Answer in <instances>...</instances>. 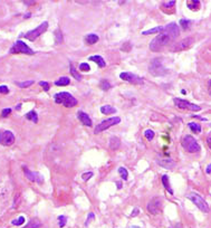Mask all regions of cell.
<instances>
[{
	"mask_svg": "<svg viewBox=\"0 0 211 228\" xmlns=\"http://www.w3.org/2000/svg\"><path fill=\"white\" fill-rule=\"evenodd\" d=\"M0 93H1V94H8V93H9V88H8V86H6V85H1V86H0Z\"/></svg>",
	"mask_w": 211,
	"mask_h": 228,
	"instance_id": "60d3db41",
	"label": "cell"
},
{
	"mask_svg": "<svg viewBox=\"0 0 211 228\" xmlns=\"http://www.w3.org/2000/svg\"><path fill=\"white\" fill-rule=\"evenodd\" d=\"M10 113H11V109H4L2 112H1V116L2 118H7Z\"/></svg>",
	"mask_w": 211,
	"mask_h": 228,
	"instance_id": "ab89813d",
	"label": "cell"
},
{
	"mask_svg": "<svg viewBox=\"0 0 211 228\" xmlns=\"http://www.w3.org/2000/svg\"><path fill=\"white\" fill-rule=\"evenodd\" d=\"M117 188H118V189H121V188H122V185H121V182H117Z\"/></svg>",
	"mask_w": 211,
	"mask_h": 228,
	"instance_id": "f907efd6",
	"label": "cell"
},
{
	"mask_svg": "<svg viewBox=\"0 0 211 228\" xmlns=\"http://www.w3.org/2000/svg\"><path fill=\"white\" fill-rule=\"evenodd\" d=\"M207 143H208V146H209V148L211 149V135H209L207 138Z\"/></svg>",
	"mask_w": 211,
	"mask_h": 228,
	"instance_id": "f6af8a7d",
	"label": "cell"
},
{
	"mask_svg": "<svg viewBox=\"0 0 211 228\" xmlns=\"http://www.w3.org/2000/svg\"><path fill=\"white\" fill-rule=\"evenodd\" d=\"M144 137L146 139H148V141H151V140H153V138H154V131H152V130H145V132H144Z\"/></svg>",
	"mask_w": 211,
	"mask_h": 228,
	"instance_id": "4dcf8cb0",
	"label": "cell"
},
{
	"mask_svg": "<svg viewBox=\"0 0 211 228\" xmlns=\"http://www.w3.org/2000/svg\"><path fill=\"white\" fill-rule=\"evenodd\" d=\"M170 228H183V227H182V225L181 224H176V225H174V226H172V227H170Z\"/></svg>",
	"mask_w": 211,
	"mask_h": 228,
	"instance_id": "bcb514c9",
	"label": "cell"
},
{
	"mask_svg": "<svg viewBox=\"0 0 211 228\" xmlns=\"http://www.w3.org/2000/svg\"><path fill=\"white\" fill-rule=\"evenodd\" d=\"M94 218H95V216H94V214H93V212H90V215H88V217H87V220H86V223H85V226H87V225L90 224V223L94 219Z\"/></svg>",
	"mask_w": 211,
	"mask_h": 228,
	"instance_id": "7bdbcfd3",
	"label": "cell"
},
{
	"mask_svg": "<svg viewBox=\"0 0 211 228\" xmlns=\"http://www.w3.org/2000/svg\"><path fill=\"white\" fill-rule=\"evenodd\" d=\"M16 84L18 85L21 88H26V87H29L30 85L34 84V81H27V82H16Z\"/></svg>",
	"mask_w": 211,
	"mask_h": 228,
	"instance_id": "f546056e",
	"label": "cell"
},
{
	"mask_svg": "<svg viewBox=\"0 0 211 228\" xmlns=\"http://www.w3.org/2000/svg\"><path fill=\"white\" fill-rule=\"evenodd\" d=\"M35 4V1H25V5H32Z\"/></svg>",
	"mask_w": 211,
	"mask_h": 228,
	"instance_id": "c3c4849f",
	"label": "cell"
},
{
	"mask_svg": "<svg viewBox=\"0 0 211 228\" xmlns=\"http://www.w3.org/2000/svg\"><path fill=\"white\" fill-rule=\"evenodd\" d=\"M121 122V119L116 116V118H111V119H107V120H104V121H102L99 124L96 125L95 128V131H94V133L97 134V133H101L103 131H105L106 129H109V126L112 125H115V124H118V123Z\"/></svg>",
	"mask_w": 211,
	"mask_h": 228,
	"instance_id": "ba28073f",
	"label": "cell"
},
{
	"mask_svg": "<svg viewBox=\"0 0 211 228\" xmlns=\"http://www.w3.org/2000/svg\"><path fill=\"white\" fill-rule=\"evenodd\" d=\"M55 36H56V43L57 44L63 43V35L59 29H57V30L55 32Z\"/></svg>",
	"mask_w": 211,
	"mask_h": 228,
	"instance_id": "e575fe53",
	"label": "cell"
},
{
	"mask_svg": "<svg viewBox=\"0 0 211 228\" xmlns=\"http://www.w3.org/2000/svg\"><path fill=\"white\" fill-rule=\"evenodd\" d=\"M90 60H92V62H95V63L97 64L98 67H101V68H103V67H105L106 63H105V60L103 59V57L102 56H98V55H94V56H90Z\"/></svg>",
	"mask_w": 211,
	"mask_h": 228,
	"instance_id": "ac0fdd59",
	"label": "cell"
},
{
	"mask_svg": "<svg viewBox=\"0 0 211 228\" xmlns=\"http://www.w3.org/2000/svg\"><path fill=\"white\" fill-rule=\"evenodd\" d=\"M39 85L43 87V88H44L45 91H46V92H47L48 90H49V84H48L47 82H39Z\"/></svg>",
	"mask_w": 211,
	"mask_h": 228,
	"instance_id": "b9f144b4",
	"label": "cell"
},
{
	"mask_svg": "<svg viewBox=\"0 0 211 228\" xmlns=\"http://www.w3.org/2000/svg\"><path fill=\"white\" fill-rule=\"evenodd\" d=\"M77 118L79 119V121L86 126H92V120L85 113V112H83V111H79L77 113Z\"/></svg>",
	"mask_w": 211,
	"mask_h": 228,
	"instance_id": "e0dca14e",
	"label": "cell"
},
{
	"mask_svg": "<svg viewBox=\"0 0 211 228\" xmlns=\"http://www.w3.org/2000/svg\"><path fill=\"white\" fill-rule=\"evenodd\" d=\"M79 69H82V71H84V72H87L90 69V67L87 63H82L81 65H79Z\"/></svg>",
	"mask_w": 211,
	"mask_h": 228,
	"instance_id": "74e56055",
	"label": "cell"
},
{
	"mask_svg": "<svg viewBox=\"0 0 211 228\" xmlns=\"http://www.w3.org/2000/svg\"><path fill=\"white\" fill-rule=\"evenodd\" d=\"M164 32V27L159 26V27L152 28V29H150V30H145V32H143L142 34H143V35H151V34H155V32L161 34V32Z\"/></svg>",
	"mask_w": 211,
	"mask_h": 228,
	"instance_id": "603a6c76",
	"label": "cell"
},
{
	"mask_svg": "<svg viewBox=\"0 0 211 228\" xmlns=\"http://www.w3.org/2000/svg\"><path fill=\"white\" fill-rule=\"evenodd\" d=\"M118 173L121 174L122 179H124V180H127V178H129V172H127V170L121 167V168H118Z\"/></svg>",
	"mask_w": 211,
	"mask_h": 228,
	"instance_id": "f1b7e54d",
	"label": "cell"
},
{
	"mask_svg": "<svg viewBox=\"0 0 211 228\" xmlns=\"http://www.w3.org/2000/svg\"><path fill=\"white\" fill-rule=\"evenodd\" d=\"M39 227H41V223H40V220L34 218V219L29 220V223H28V224L26 225L23 228H39Z\"/></svg>",
	"mask_w": 211,
	"mask_h": 228,
	"instance_id": "44dd1931",
	"label": "cell"
},
{
	"mask_svg": "<svg viewBox=\"0 0 211 228\" xmlns=\"http://www.w3.org/2000/svg\"><path fill=\"white\" fill-rule=\"evenodd\" d=\"M69 72H70V74L73 75V77H75V79H77V81H81V79H82V75L79 74V73H77V71H76V68L74 67V64L73 63L70 64Z\"/></svg>",
	"mask_w": 211,
	"mask_h": 228,
	"instance_id": "484cf974",
	"label": "cell"
},
{
	"mask_svg": "<svg viewBox=\"0 0 211 228\" xmlns=\"http://www.w3.org/2000/svg\"><path fill=\"white\" fill-rule=\"evenodd\" d=\"M148 72L153 75V76H162L168 73V71L164 68L163 66V60L162 58H154L151 62L150 66H148Z\"/></svg>",
	"mask_w": 211,
	"mask_h": 228,
	"instance_id": "3957f363",
	"label": "cell"
},
{
	"mask_svg": "<svg viewBox=\"0 0 211 228\" xmlns=\"http://www.w3.org/2000/svg\"><path fill=\"white\" fill-rule=\"evenodd\" d=\"M206 172H207V173H211V165H209L207 167V170H206Z\"/></svg>",
	"mask_w": 211,
	"mask_h": 228,
	"instance_id": "7dc6e473",
	"label": "cell"
},
{
	"mask_svg": "<svg viewBox=\"0 0 211 228\" xmlns=\"http://www.w3.org/2000/svg\"><path fill=\"white\" fill-rule=\"evenodd\" d=\"M189 128L191 129L192 132L194 133H200L201 132V126L198 123H189Z\"/></svg>",
	"mask_w": 211,
	"mask_h": 228,
	"instance_id": "83f0119b",
	"label": "cell"
},
{
	"mask_svg": "<svg viewBox=\"0 0 211 228\" xmlns=\"http://www.w3.org/2000/svg\"><path fill=\"white\" fill-rule=\"evenodd\" d=\"M193 37H187V38H183L182 40H180L178 43L172 47V51H184V49H187L191 46L192 44H193Z\"/></svg>",
	"mask_w": 211,
	"mask_h": 228,
	"instance_id": "7c38bea8",
	"label": "cell"
},
{
	"mask_svg": "<svg viewBox=\"0 0 211 228\" xmlns=\"http://www.w3.org/2000/svg\"><path fill=\"white\" fill-rule=\"evenodd\" d=\"M70 83V79L67 77V76H63L58 81H56L55 82V85H57V86H65V85H68Z\"/></svg>",
	"mask_w": 211,
	"mask_h": 228,
	"instance_id": "7402d4cb",
	"label": "cell"
},
{
	"mask_svg": "<svg viewBox=\"0 0 211 228\" xmlns=\"http://www.w3.org/2000/svg\"><path fill=\"white\" fill-rule=\"evenodd\" d=\"M188 199H190L201 211L209 212V206H208V204L206 202V200L203 199L202 197L199 196L198 193H191L190 195H188Z\"/></svg>",
	"mask_w": 211,
	"mask_h": 228,
	"instance_id": "52a82bcc",
	"label": "cell"
},
{
	"mask_svg": "<svg viewBox=\"0 0 211 228\" xmlns=\"http://www.w3.org/2000/svg\"><path fill=\"white\" fill-rule=\"evenodd\" d=\"M164 30H167V32H170L174 38H176V37L180 35L179 27H178V25L174 24V23H171V24L167 25V26L164 27Z\"/></svg>",
	"mask_w": 211,
	"mask_h": 228,
	"instance_id": "2e32d148",
	"label": "cell"
},
{
	"mask_svg": "<svg viewBox=\"0 0 211 228\" xmlns=\"http://www.w3.org/2000/svg\"><path fill=\"white\" fill-rule=\"evenodd\" d=\"M47 28H48V23H47V21H44V23H41V24L39 25L36 29H32V30L26 32V34H23V35H21V36L25 37L26 39L30 40V42H34L36 38H38L41 34H44V32H46Z\"/></svg>",
	"mask_w": 211,
	"mask_h": 228,
	"instance_id": "5b68a950",
	"label": "cell"
},
{
	"mask_svg": "<svg viewBox=\"0 0 211 228\" xmlns=\"http://www.w3.org/2000/svg\"><path fill=\"white\" fill-rule=\"evenodd\" d=\"M162 183H163L164 186V188L168 190L169 193H171V195H173V190L171 189V187H170V183H169V178L167 174H164V176H162Z\"/></svg>",
	"mask_w": 211,
	"mask_h": 228,
	"instance_id": "d4e9b609",
	"label": "cell"
},
{
	"mask_svg": "<svg viewBox=\"0 0 211 228\" xmlns=\"http://www.w3.org/2000/svg\"><path fill=\"white\" fill-rule=\"evenodd\" d=\"M156 162L165 169H172L173 167H176V161H173L171 158H161V159H157Z\"/></svg>",
	"mask_w": 211,
	"mask_h": 228,
	"instance_id": "9a60e30c",
	"label": "cell"
},
{
	"mask_svg": "<svg viewBox=\"0 0 211 228\" xmlns=\"http://www.w3.org/2000/svg\"><path fill=\"white\" fill-rule=\"evenodd\" d=\"M137 214H139V209L135 208V209H134V210H133L132 214H131V216H132V217H135V216H136V215H137Z\"/></svg>",
	"mask_w": 211,
	"mask_h": 228,
	"instance_id": "ee69618b",
	"label": "cell"
},
{
	"mask_svg": "<svg viewBox=\"0 0 211 228\" xmlns=\"http://www.w3.org/2000/svg\"><path fill=\"white\" fill-rule=\"evenodd\" d=\"M174 39H176V38H174L170 32L164 30L163 32L159 34V35L156 36L155 38L150 43V49L152 51H162L165 46H168L169 44Z\"/></svg>",
	"mask_w": 211,
	"mask_h": 228,
	"instance_id": "6da1fadb",
	"label": "cell"
},
{
	"mask_svg": "<svg viewBox=\"0 0 211 228\" xmlns=\"http://www.w3.org/2000/svg\"><path fill=\"white\" fill-rule=\"evenodd\" d=\"M101 88L103 91H109V88H111V84H109V82H107V81H105V79H103L101 82Z\"/></svg>",
	"mask_w": 211,
	"mask_h": 228,
	"instance_id": "1f68e13d",
	"label": "cell"
},
{
	"mask_svg": "<svg viewBox=\"0 0 211 228\" xmlns=\"http://www.w3.org/2000/svg\"><path fill=\"white\" fill-rule=\"evenodd\" d=\"M209 92H210V94H211V79L209 81Z\"/></svg>",
	"mask_w": 211,
	"mask_h": 228,
	"instance_id": "681fc988",
	"label": "cell"
},
{
	"mask_svg": "<svg viewBox=\"0 0 211 228\" xmlns=\"http://www.w3.org/2000/svg\"><path fill=\"white\" fill-rule=\"evenodd\" d=\"M23 223H25V217L23 216H20L19 218H17V219L11 221V224L15 225V226H20V225H23Z\"/></svg>",
	"mask_w": 211,
	"mask_h": 228,
	"instance_id": "d6a6232c",
	"label": "cell"
},
{
	"mask_svg": "<svg viewBox=\"0 0 211 228\" xmlns=\"http://www.w3.org/2000/svg\"><path fill=\"white\" fill-rule=\"evenodd\" d=\"M131 228H140V227H137V226H132Z\"/></svg>",
	"mask_w": 211,
	"mask_h": 228,
	"instance_id": "816d5d0a",
	"label": "cell"
},
{
	"mask_svg": "<svg viewBox=\"0 0 211 228\" xmlns=\"http://www.w3.org/2000/svg\"><path fill=\"white\" fill-rule=\"evenodd\" d=\"M98 36L95 35V34H90V35H87L85 37V42L86 44H88V45H93V44L97 43L98 42Z\"/></svg>",
	"mask_w": 211,
	"mask_h": 228,
	"instance_id": "ffe728a7",
	"label": "cell"
},
{
	"mask_svg": "<svg viewBox=\"0 0 211 228\" xmlns=\"http://www.w3.org/2000/svg\"><path fill=\"white\" fill-rule=\"evenodd\" d=\"M190 23H191V21H190V20H187V19L180 20V24H181V26H182V28H183L184 30L190 27Z\"/></svg>",
	"mask_w": 211,
	"mask_h": 228,
	"instance_id": "d590c367",
	"label": "cell"
},
{
	"mask_svg": "<svg viewBox=\"0 0 211 228\" xmlns=\"http://www.w3.org/2000/svg\"><path fill=\"white\" fill-rule=\"evenodd\" d=\"M23 172H25V176H26V178H27L28 180L32 181V182H37V183H43L44 182V178L40 173L30 171V170L27 169L26 167H23Z\"/></svg>",
	"mask_w": 211,
	"mask_h": 228,
	"instance_id": "4fadbf2b",
	"label": "cell"
},
{
	"mask_svg": "<svg viewBox=\"0 0 211 228\" xmlns=\"http://www.w3.org/2000/svg\"><path fill=\"white\" fill-rule=\"evenodd\" d=\"M174 5H176L174 0H172V1H163L162 2V6H163L164 8H172Z\"/></svg>",
	"mask_w": 211,
	"mask_h": 228,
	"instance_id": "8d00e7d4",
	"label": "cell"
},
{
	"mask_svg": "<svg viewBox=\"0 0 211 228\" xmlns=\"http://www.w3.org/2000/svg\"><path fill=\"white\" fill-rule=\"evenodd\" d=\"M181 144L190 153H195V152H199L200 151L199 143L195 141V139L192 135H185V137H183L182 141H181Z\"/></svg>",
	"mask_w": 211,
	"mask_h": 228,
	"instance_id": "277c9868",
	"label": "cell"
},
{
	"mask_svg": "<svg viewBox=\"0 0 211 228\" xmlns=\"http://www.w3.org/2000/svg\"><path fill=\"white\" fill-rule=\"evenodd\" d=\"M26 119L27 120H30V121H32V122H38V115H37V113H36L35 111H30V112H28L27 114H26Z\"/></svg>",
	"mask_w": 211,
	"mask_h": 228,
	"instance_id": "4316f807",
	"label": "cell"
},
{
	"mask_svg": "<svg viewBox=\"0 0 211 228\" xmlns=\"http://www.w3.org/2000/svg\"><path fill=\"white\" fill-rule=\"evenodd\" d=\"M92 177H93V172H85L82 174L83 180H88V179H90Z\"/></svg>",
	"mask_w": 211,
	"mask_h": 228,
	"instance_id": "f35d334b",
	"label": "cell"
},
{
	"mask_svg": "<svg viewBox=\"0 0 211 228\" xmlns=\"http://www.w3.org/2000/svg\"><path fill=\"white\" fill-rule=\"evenodd\" d=\"M10 53L15 54V53H21V54H28V55H34L35 51H31V48L26 45V43H23V40H17L15 45L11 47Z\"/></svg>",
	"mask_w": 211,
	"mask_h": 228,
	"instance_id": "9c48e42d",
	"label": "cell"
},
{
	"mask_svg": "<svg viewBox=\"0 0 211 228\" xmlns=\"http://www.w3.org/2000/svg\"><path fill=\"white\" fill-rule=\"evenodd\" d=\"M66 221H67L66 216H59L58 217V226L60 228H63L65 225H66Z\"/></svg>",
	"mask_w": 211,
	"mask_h": 228,
	"instance_id": "836d02e7",
	"label": "cell"
},
{
	"mask_svg": "<svg viewBox=\"0 0 211 228\" xmlns=\"http://www.w3.org/2000/svg\"><path fill=\"white\" fill-rule=\"evenodd\" d=\"M162 198L161 197H154L152 198L151 200L148 201V206H146V209H148V211L150 214H152V215H159L162 210Z\"/></svg>",
	"mask_w": 211,
	"mask_h": 228,
	"instance_id": "8992f818",
	"label": "cell"
},
{
	"mask_svg": "<svg viewBox=\"0 0 211 228\" xmlns=\"http://www.w3.org/2000/svg\"><path fill=\"white\" fill-rule=\"evenodd\" d=\"M120 77H121L123 81H126V82L132 83V84H143V83H144V81L141 79V77H139L137 75L132 74V73H127V72L121 73Z\"/></svg>",
	"mask_w": 211,
	"mask_h": 228,
	"instance_id": "5bb4252c",
	"label": "cell"
},
{
	"mask_svg": "<svg viewBox=\"0 0 211 228\" xmlns=\"http://www.w3.org/2000/svg\"><path fill=\"white\" fill-rule=\"evenodd\" d=\"M54 100L57 104H62L65 107H74L77 105V100L67 92H62L54 95Z\"/></svg>",
	"mask_w": 211,
	"mask_h": 228,
	"instance_id": "7a4b0ae2",
	"label": "cell"
},
{
	"mask_svg": "<svg viewBox=\"0 0 211 228\" xmlns=\"http://www.w3.org/2000/svg\"><path fill=\"white\" fill-rule=\"evenodd\" d=\"M121 146V141L117 137H112L109 140V149L112 150H117Z\"/></svg>",
	"mask_w": 211,
	"mask_h": 228,
	"instance_id": "d6986e66",
	"label": "cell"
},
{
	"mask_svg": "<svg viewBox=\"0 0 211 228\" xmlns=\"http://www.w3.org/2000/svg\"><path fill=\"white\" fill-rule=\"evenodd\" d=\"M173 102L176 104V107L179 109H183V110H190V111H194V112H198V111L201 110V107L199 105H195V104H192V103L188 102L185 100H181V98H174Z\"/></svg>",
	"mask_w": 211,
	"mask_h": 228,
	"instance_id": "30bf717a",
	"label": "cell"
},
{
	"mask_svg": "<svg viewBox=\"0 0 211 228\" xmlns=\"http://www.w3.org/2000/svg\"><path fill=\"white\" fill-rule=\"evenodd\" d=\"M14 142H15V135L12 134V132L7 130H4L0 132V144L8 146H11Z\"/></svg>",
	"mask_w": 211,
	"mask_h": 228,
	"instance_id": "8fae6325",
	"label": "cell"
},
{
	"mask_svg": "<svg viewBox=\"0 0 211 228\" xmlns=\"http://www.w3.org/2000/svg\"><path fill=\"white\" fill-rule=\"evenodd\" d=\"M101 112L102 114H113L116 112V110L111 105H104L101 107Z\"/></svg>",
	"mask_w": 211,
	"mask_h": 228,
	"instance_id": "cb8c5ba5",
	"label": "cell"
}]
</instances>
